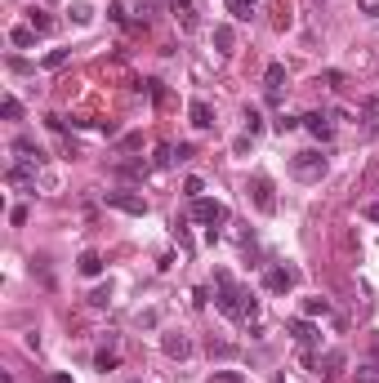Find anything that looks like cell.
Returning <instances> with one entry per match:
<instances>
[{"label": "cell", "mask_w": 379, "mask_h": 383, "mask_svg": "<svg viewBox=\"0 0 379 383\" xmlns=\"http://www.w3.org/2000/svg\"><path fill=\"white\" fill-rule=\"evenodd\" d=\"M214 285H219V298H214V303H219L223 316H232V321H254V312H259V298H254L250 289H241L227 272L214 276Z\"/></svg>", "instance_id": "6da1fadb"}, {"label": "cell", "mask_w": 379, "mask_h": 383, "mask_svg": "<svg viewBox=\"0 0 379 383\" xmlns=\"http://www.w3.org/2000/svg\"><path fill=\"white\" fill-rule=\"evenodd\" d=\"M286 330H290V339L299 343V352H303V361L312 366V348L321 343V330L312 321H303V316H295V321H286Z\"/></svg>", "instance_id": "7a4b0ae2"}, {"label": "cell", "mask_w": 379, "mask_h": 383, "mask_svg": "<svg viewBox=\"0 0 379 383\" xmlns=\"http://www.w3.org/2000/svg\"><path fill=\"white\" fill-rule=\"evenodd\" d=\"M290 174L303 179V183H317L321 174H326V156H321V152H299L295 161H290Z\"/></svg>", "instance_id": "3957f363"}, {"label": "cell", "mask_w": 379, "mask_h": 383, "mask_svg": "<svg viewBox=\"0 0 379 383\" xmlns=\"http://www.w3.org/2000/svg\"><path fill=\"white\" fill-rule=\"evenodd\" d=\"M103 201H107L112 210H121V214H134V219H143V214H147V201L139 192H103Z\"/></svg>", "instance_id": "277c9868"}, {"label": "cell", "mask_w": 379, "mask_h": 383, "mask_svg": "<svg viewBox=\"0 0 379 383\" xmlns=\"http://www.w3.org/2000/svg\"><path fill=\"white\" fill-rule=\"evenodd\" d=\"M192 219L205 223V228H214V223H227V205H223V201H205V196H196V201H192Z\"/></svg>", "instance_id": "5b68a950"}, {"label": "cell", "mask_w": 379, "mask_h": 383, "mask_svg": "<svg viewBox=\"0 0 379 383\" xmlns=\"http://www.w3.org/2000/svg\"><path fill=\"white\" fill-rule=\"evenodd\" d=\"M36 170H41V165L18 161V165H9V170H5V183H9V188H18V192H36Z\"/></svg>", "instance_id": "8992f818"}, {"label": "cell", "mask_w": 379, "mask_h": 383, "mask_svg": "<svg viewBox=\"0 0 379 383\" xmlns=\"http://www.w3.org/2000/svg\"><path fill=\"white\" fill-rule=\"evenodd\" d=\"M303 129H308L312 138H321V143L335 138V125H330V116H321V111H308V116H303Z\"/></svg>", "instance_id": "52a82bcc"}, {"label": "cell", "mask_w": 379, "mask_h": 383, "mask_svg": "<svg viewBox=\"0 0 379 383\" xmlns=\"http://www.w3.org/2000/svg\"><path fill=\"white\" fill-rule=\"evenodd\" d=\"M14 152H18V161H32V165H45V147L36 143V138H27V134H18V138H14Z\"/></svg>", "instance_id": "ba28073f"}, {"label": "cell", "mask_w": 379, "mask_h": 383, "mask_svg": "<svg viewBox=\"0 0 379 383\" xmlns=\"http://www.w3.org/2000/svg\"><path fill=\"white\" fill-rule=\"evenodd\" d=\"M250 188H254V205H259L263 214H272V210H277V201H272V183H268V174H254V179H250Z\"/></svg>", "instance_id": "9c48e42d"}, {"label": "cell", "mask_w": 379, "mask_h": 383, "mask_svg": "<svg viewBox=\"0 0 379 383\" xmlns=\"http://www.w3.org/2000/svg\"><path fill=\"white\" fill-rule=\"evenodd\" d=\"M295 281H299V276L290 272V267H268V276H263V285H268L272 294H286V289L295 285Z\"/></svg>", "instance_id": "30bf717a"}, {"label": "cell", "mask_w": 379, "mask_h": 383, "mask_svg": "<svg viewBox=\"0 0 379 383\" xmlns=\"http://www.w3.org/2000/svg\"><path fill=\"white\" fill-rule=\"evenodd\" d=\"M187 116H192L196 129H210V125H214V107H210L205 98H192V102H187Z\"/></svg>", "instance_id": "8fae6325"}, {"label": "cell", "mask_w": 379, "mask_h": 383, "mask_svg": "<svg viewBox=\"0 0 379 383\" xmlns=\"http://www.w3.org/2000/svg\"><path fill=\"white\" fill-rule=\"evenodd\" d=\"M76 272L90 276V281H94V276H103V254H99V250H85V254L76 259Z\"/></svg>", "instance_id": "7c38bea8"}, {"label": "cell", "mask_w": 379, "mask_h": 383, "mask_svg": "<svg viewBox=\"0 0 379 383\" xmlns=\"http://www.w3.org/2000/svg\"><path fill=\"white\" fill-rule=\"evenodd\" d=\"M161 348H165V357H174V361L192 357V343H187L183 334H165V339H161Z\"/></svg>", "instance_id": "4fadbf2b"}, {"label": "cell", "mask_w": 379, "mask_h": 383, "mask_svg": "<svg viewBox=\"0 0 379 383\" xmlns=\"http://www.w3.org/2000/svg\"><path fill=\"white\" fill-rule=\"evenodd\" d=\"M281 85H286V67H281V63H268V72H263V89H268V98H277Z\"/></svg>", "instance_id": "5bb4252c"}, {"label": "cell", "mask_w": 379, "mask_h": 383, "mask_svg": "<svg viewBox=\"0 0 379 383\" xmlns=\"http://www.w3.org/2000/svg\"><path fill=\"white\" fill-rule=\"evenodd\" d=\"M36 36H41L36 27H14V32H9V45H18V50H32Z\"/></svg>", "instance_id": "9a60e30c"}, {"label": "cell", "mask_w": 379, "mask_h": 383, "mask_svg": "<svg viewBox=\"0 0 379 383\" xmlns=\"http://www.w3.org/2000/svg\"><path fill=\"white\" fill-rule=\"evenodd\" d=\"M72 58V50H50V54H45V58H41V67L45 72H59L63 67V63H68Z\"/></svg>", "instance_id": "2e32d148"}, {"label": "cell", "mask_w": 379, "mask_h": 383, "mask_svg": "<svg viewBox=\"0 0 379 383\" xmlns=\"http://www.w3.org/2000/svg\"><path fill=\"white\" fill-rule=\"evenodd\" d=\"M174 14L183 18V27H196V0H174Z\"/></svg>", "instance_id": "e0dca14e"}, {"label": "cell", "mask_w": 379, "mask_h": 383, "mask_svg": "<svg viewBox=\"0 0 379 383\" xmlns=\"http://www.w3.org/2000/svg\"><path fill=\"white\" fill-rule=\"evenodd\" d=\"M250 9H254V0H227V14H232L236 23H250Z\"/></svg>", "instance_id": "ac0fdd59"}, {"label": "cell", "mask_w": 379, "mask_h": 383, "mask_svg": "<svg viewBox=\"0 0 379 383\" xmlns=\"http://www.w3.org/2000/svg\"><path fill=\"white\" fill-rule=\"evenodd\" d=\"M339 366H344V352H339V348H335V352H326V357H321V375H326V379L335 375Z\"/></svg>", "instance_id": "d6986e66"}, {"label": "cell", "mask_w": 379, "mask_h": 383, "mask_svg": "<svg viewBox=\"0 0 379 383\" xmlns=\"http://www.w3.org/2000/svg\"><path fill=\"white\" fill-rule=\"evenodd\" d=\"M0 116H5V120H18V116H23V102H18L14 94H5V102H0Z\"/></svg>", "instance_id": "ffe728a7"}, {"label": "cell", "mask_w": 379, "mask_h": 383, "mask_svg": "<svg viewBox=\"0 0 379 383\" xmlns=\"http://www.w3.org/2000/svg\"><path fill=\"white\" fill-rule=\"evenodd\" d=\"M214 45H219V54H227V50H232V27H227V23H219V27H214Z\"/></svg>", "instance_id": "44dd1931"}, {"label": "cell", "mask_w": 379, "mask_h": 383, "mask_svg": "<svg viewBox=\"0 0 379 383\" xmlns=\"http://www.w3.org/2000/svg\"><path fill=\"white\" fill-rule=\"evenodd\" d=\"M94 366H99L103 375H112V370L121 366V357H116V352H99V357H94Z\"/></svg>", "instance_id": "7402d4cb"}, {"label": "cell", "mask_w": 379, "mask_h": 383, "mask_svg": "<svg viewBox=\"0 0 379 383\" xmlns=\"http://www.w3.org/2000/svg\"><path fill=\"white\" fill-rule=\"evenodd\" d=\"M366 134H379V102H371V107H366Z\"/></svg>", "instance_id": "603a6c76"}, {"label": "cell", "mask_w": 379, "mask_h": 383, "mask_svg": "<svg viewBox=\"0 0 379 383\" xmlns=\"http://www.w3.org/2000/svg\"><path fill=\"white\" fill-rule=\"evenodd\" d=\"M210 383H245V375H241V370H214Z\"/></svg>", "instance_id": "cb8c5ba5"}, {"label": "cell", "mask_w": 379, "mask_h": 383, "mask_svg": "<svg viewBox=\"0 0 379 383\" xmlns=\"http://www.w3.org/2000/svg\"><path fill=\"white\" fill-rule=\"evenodd\" d=\"M32 27H36V32H50V27H54V18L45 14V9H32Z\"/></svg>", "instance_id": "d4e9b609"}, {"label": "cell", "mask_w": 379, "mask_h": 383, "mask_svg": "<svg viewBox=\"0 0 379 383\" xmlns=\"http://www.w3.org/2000/svg\"><path fill=\"white\" fill-rule=\"evenodd\" d=\"M303 312H308V316H326L330 303H326V298H308V303H303Z\"/></svg>", "instance_id": "484cf974"}, {"label": "cell", "mask_w": 379, "mask_h": 383, "mask_svg": "<svg viewBox=\"0 0 379 383\" xmlns=\"http://www.w3.org/2000/svg\"><path fill=\"white\" fill-rule=\"evenodd\" d=\"M357 383H379V366H357Z\"/></svg>", "instance_id": "4316f807"}, {"label": "cell", "mask_w": 379, "mask_h": 383, "mask_svg": "<svg viewBox=\"0 0 379 383\" xmlns=\"http://www.w3.org/2000/svg\"><path fill=\"white\" fill-rule=\"evenodd\" d=\"M72 18H76V23H90L94 9H90V5H76V9H72Z\"/></svg>", "instance_id": "83f0119b"}, {"label": "cell", "mask_w": 379, "mask_h": 383, "mask_svg": "<svg viewBox=\"0 0 379 383\" xmlns=\"http://www.w3.org/2000/svg\"><path fill=\"white\" fill-rule=\"evenodd\" d=\"M357 5H362L366 18H379V0H357Z\"/></svg>", "instance_id": "f1b7e54d"}, {"label": "cell", "mask_w": 379, "mask_h": 383, "mask_svg": "<svg viewBox=\"0 0 379 383\" xmlns=\"http://www.w3.org/2000/svg\"><path fill=\"white\" fill-rule=\"evenodd\" d=\"M9 223H18V228H23V223H27V205H14V214H9Z\"/></svg>", "instance_id": "f546056e"}, {"label": "cell", "mask_w": 379, "mask_h": 383, "mask_svg": "<svg viewBox=\"0 0 379 383\" xmlns=\"http://www.w3.org/2000/svg\"><path fill=\"white\" fill-rule=\"evenodd\" d=\"M362 214H366V219H371V223H379V201H371V205H366Z\"/></svg>", "instance_id": "4dcf8cb0"}, {"label": "cell", "mask_w": 379, "mask_h": 383, "mask_svg": "<svg viewBox=\"0 0 379 383\" xmlns=\"http://www.w3.org/2000/svg\"><path fill=\"white\" fill-rule=\"evenodd\" d=\"M50 383H76V379H68V375H54V379H50Z\"/></svg>", "instance_id": "1f68e13d"}, {"label": "cell", "mask_w": 379, "mask_h": 383, "mask_svg": "<svg viewBox=\"0 0 379 383\" xmlns=\"http://www.w3.org/2000/svg\"><path fill=\"white\" fill-rule=\"evenodd\" d=\"M134 383H139V379H134Z\"/></svg>", "instance_id": "d6a6232c"}]
</instances>
